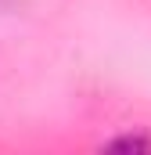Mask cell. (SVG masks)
<instances>
[{
	"label": "cell",
	"mask_w": 151,
	"mask_h": 155,
	"mask_svg": "<svg viewBox=\"0 0 151 155\" xmlns=\"http://www.w3.org/2000/svg\"><path fill=\"white\" fill-rule=\"evenodd\" d=\"M108 148H115V152H151V141H144V137H119Z\"/></svg>",
	"instance_id": "1"
}]
</instances>
